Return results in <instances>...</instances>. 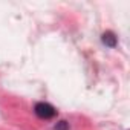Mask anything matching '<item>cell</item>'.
<instances>
[{
  "mask_svg": "<svg viewBox=\"0 0 130 130\" xmlns=\"http://www.w3.org/2000/svg\"><path fill=\"white\" fill-rule=\"evenodd\" d=\"M34 112H35V115H37L38 118H41V119H51V118H54V116L57 115V109H55L52 104L43 103V101L35 104Z\"/></svg>",
  "mask_w": 130,
  "mask_h": 130,
  "instance_id": "1",
  "label": "cell"
},
{
  "mask_svg": "<svg viewBox=\"0 0 130 130\" xmlns=\"http://www.w3.org/2000/svg\"><path fill=\"white\" fill-rule=\"evenodd\" d=\"M101 40H103V43H104L106 46H109V47H115V46H116V35H115L112 31H106V32L101 35Z\"/></svg>",
  "mask_w": 130,
  "mask_h": 130,
  "instance_id": "2",
  "label": "cell"
},
{
  "mask_svg": "<svg viewBox=\"0 0 130 130\" xmlns=\"http://www.w3.org/2000/svg\"><path fill=\"white\" fill-rule=\"evenodd\" d=\"M54 130H69V122L68 121H60L54 125Z\"/></svg>",
  "mask_w": 130,
  "mask_h": 130,
  "instance_id": "3",
  "label": "cell"
}]
</instances>
